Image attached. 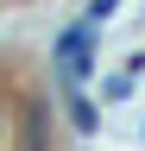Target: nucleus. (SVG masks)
<instances>
[{
	"label": "nucleus",
	"instance_id": "1",
	"mask_svg": "<svg viewBox=\"0 0 145 151\" xmlns=\"http://www.w3.org/2000/svg\"><path fill=\"white\" fill-rule=\"evenodd\" d=\"M88 69H95V25H69L57 38V76H63L69 88H82Z\"/></svg>",
	"mask_w": 145,
	"mask_h": 151
},
{
	"label": "nucleus",
	"instance_id": "2",
	"mask_svg": "<svg viewBox=\"0 0 145 151\" xmlns=\"http://www.w3.org/2000/svg\"><path fill=\"white\" fill-rule=\"evenodd\" d=\"M69 120H76L82 132H95V126H101V113H95V107H88V101H82V94H76V88H69Z\"/></svg>",
	"mask_w": 145,
	"mask_h": 151
}]
</instances>
